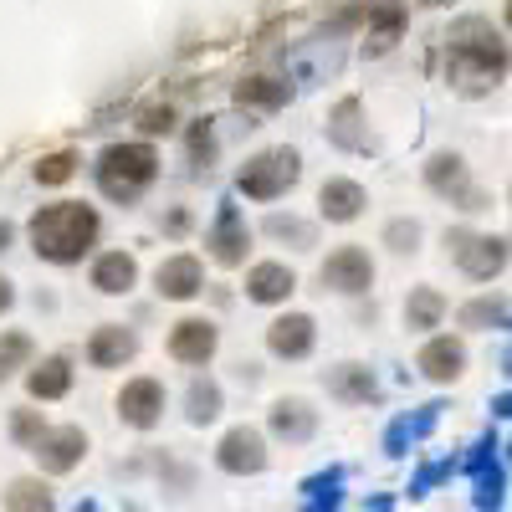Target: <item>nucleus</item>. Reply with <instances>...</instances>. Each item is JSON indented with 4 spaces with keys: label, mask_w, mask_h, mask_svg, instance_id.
Returning <instances> with one entry per match:
<instances>
[{
    "label": "nucleus",
    "mask_w": 512,
    "mask_h": 512,
    "mask_svg": "<svg viewBox=\"0 0 512 512\" xmlns=\"http://www.w3.org/2000/svg\"><path fill=\"white\" fill-rule=\"evenodd\" d=\"M507 67H512V47L487 16H461L446 31V82L461 98H482L502 88Z\"/></svg>",
    "instance_id": "obj_1"
},
{
    "label": "nucleus",
    "mask_w": 512,
    "mask_h": 512,
    "mask_svg": "<svg viewBox=\"0 0 512 512\" xmlns=\"http://www.w3.org/2000/svg\"><path fill=\"white\" fill-rule=\"evenodd\" d=\"M26 236H31V251L41 256V262L77 267L82 256H93V246L103 236V216L93 205H82V200H57V205L36 210Z\"/></svg>",
    "instance_id": "obj_2"
},
{
    "label": "nucleus",
    "mask_w": 512,
    "mask_h": 512,
    "mask_svg": "<svg viewBox=\"0 0 512 512\" xmlns=\"http://www.w3.org/2000/svg\"><path fill=\"white\" fill-rule=\"evenodd\" d=\"M159 180V154L154 144H108L98 154V190L118 205H134Z\"/></svg>",
    "instance_id": "obj_3"
},
{
    "label": "nucleus",
    "mask_w": 512,
    "mask_h": 512,
    "mask_svg": "<svg viewBox=\"0 0 512 512\" xmlns=\"http://www.w3.org/2000/svg\"><path fill=\"white\" fill-rule=\"evenodd\" d=\"M297 180H303V154L287 149V144H277V149H262V154H251V159L241 164L236 190H241L246 200H256V205H272V200H282Z\"/></svg>",
    "instance_id": "obj_4"
},
{
    "label": "nucleus",
    "mask_w": 512,
    "mask_h": 512,
    "mask_svg": "<svg viewBox=\"0 0 512 512\" xmlns=\"http://www.w3.org/2000/svg\"><path fill=\"white\" fill-rule=\"evenodd\" d=\"M446 256L456 262V272H461V277H472V282H492V277H502V272H507V262H512V241L487 236V231H466V226H456V231H446Z\"/></svg>",
    "instance_id": "obj_5"
},
{
    "label": "nucleus",
    "mask_w": 512,
    "mask_h": 512,
    "mask_svg": "<svg viewBox=\"0 0 512 512\" xmlns=\"http://www.w3.org/2000/svg\"><path fill=\"white\" fill-rule=\"evenodd\" d=\"M164 384L154 374H134V379H123V390L113 395V415L128 425V431H154V425L164 420Z\"/></svg>",
    "instance_id": "obj_6"
},
{
    "label": "nucleus",
    "mask_w": 512,
    "mask_h": 512,
    "mask_svg": "<svg viewBox=\"0 0 512 512\" xmlns=\"http://www.w3.org/2000/svg\"><path fill=\"white\" fill-rule=\"evenodd\" d=\"M267 431H256V425H231V431L216 441V466L226 477H262L267 472Z\"/></svg>",
    "instance_id": "obj_7"
},
{
    "label": "nucleus",
    "mask_w": 512,
    "mask_h": 512,
    "mask_svg": "<svg viewBox=\"0 0 512 512\" xmlns=\"http://www.w3.org/2000/svg\"><path fill=\"white\" fill-rule=\"evenodd\" d=\"M205 256L216 267H246V256H251V226H246V216H241V205H221L216 210V221H210V231H205Z\"/></svg>",
    "instance_id": "obj_8"
},
{
    "label": "nucleus",
    "mask_w": 512,
    "mask_h": 512,
    "mask_svg": "<svg viewBox=\"0 0 512 512\" xmlns=\"http://www.w3.org/2000/svg\"><path fill=\"white\" fill-rule=\"evenodd\" d=\"M31 456H36L41 477H67L82 466V456H88V431H82V425H47V436L31 446Z\"/></svg>",
    "instance_id": "obj_9"
},
{
    "label": "nucleus",
    "mask_w": 512,
    "mask_h": 512,
    "mask_svg": "<svg viewBox=\"0 0 512 512\" xmlns=\"http://www.w3.org/2000/svg\"><path fill=\"white\" fill-rule=\"evenodd\" d=\"M318 277H323V287L338 292V297H359V292L374 287V256H369L364 246H333V251L323 256Z\"/></svg>",
    "instance_id": "obj_10"
},
{
    "label": "nucleus",
    "mask_w": 512,
    "mask_h": 512,
    "mask_svg": "<svg viewBox=\"0 0 512 512\" xmlns=\"http://www.w3.org/2000/svg\"><path fill=\"white\" fill-rule=\"evenodd\" d=\"M425 185H431L441 200L461 205L466 216H477V210H487V195L472 185V175H466V159H461V154H436L431 164H425Z\"/></svg>",
    "instance_id": "obj_11"
},
{
    "label": "nucleus",
    "mask_w": 512,
    "mask_h": 512,
    "mask_svg": "<svg viewBox=\"0 0 512 512\" xmlns=\"http://www.w3.org/2000/svg\"><path fill=\"white\" fill-rule=\"evenodd\" d=\"M164 349H169V359L185 364V369H205L210 359H216V349H221V328L210 318H180L175 328H169Z\"/></svg>",
    "instance_id": "obj_12"
},
{
    "label": "nucleus",
    "mask_w": 512,
    "mask_h": 512,
    "mask_svg": "<svg viewBox=\"0 0 512 512\" xmlns=\"http://www.w3.org/2000/svg\"><path fill=\"white\" fill-rule=\"evenodd\" d=\"M154 292L169 297V303H190V297L205 292V262L190 251H175L154 267Z\"/></svg>",
    "instance_id": "obj_13"
},
{
    "label": "nucleus",
    "mask_w": 512,
    "mask_h": 512,
    "mask_svg": "<svg viewBox=\"0 0 512 512\" xmlns=\"http://www.w3.org/2000/svg\"><path fill=\"white\" fill-rule=\"evenodd\" d=\"M313 344H318V323H313L308 313H282V318L267 323V354H272V359L297 364V359L313 354Z\"/></svg>",
    "instance_id": "obj_14"
},
{
    "label": "nucleus",
    "mask_w": 512,
    "mask_h": 512,
    "mask_svg": "<svg viewBox=\"0 0 512 512\" xmlns=\"http://www.w3.org/2000/svg\"><path fill=\"white\" fill-rule=\"evenodd\" d=\"M82 354H88L93 369H123L139 359V333L123 328V323H103L88 333V344H82Z\"/></svg>",
    "instance_id": "obj_15"
},
{
    "label": "nucleus",
    "mask_w": 512,
    "mask_h": 512,
    "mask_svg": "<svg viewBox=\"0 0 512 512\" xmlns=\"http://www.w3.org/2000/svg\"><path fill=\"white\" fill-rule=\"evenodd\" d=\"M72 379H77V369H72V359H67V354L31 359V369H26V395H31V400H41V405L67 400V395H72Z\"/></svg>",
    "instance_id": "obj_16"
},
{
    "label": "nucleus",
    "mask_w": 512,
    "mask_h": 512,
    "mask_svg": "<svg viewBox=\"0 0 512 512\" xmlns=\"http://www.w3.org/2000/svg\"><path fill=\"white\" fill-rule=\"evenodd\" d=\"M415 369L431 379V384H456L466 374V344H461V338H451V333H436L431 344L420 349Z\"/></svg>",
    "instance_id": "obj_17"
},
{
    "label": "nucleus",
    "mask_w": 512,
    "mask_h": 512,
    "mask_svg": "<svg viewBox=\"0 0 512 512\" xmlns=\"http://www.w3.org/2000/svg\"><path fill=\"white\" fill-rule=\"evenodd\" d=\"M267 431L277 436V441H287V446H303V441H313V431H318V410L308 405V400H277L272 410H267Z\"/></svg>",
    "instance_id": "obj_18"
},
{
    "label": "nucleus",
    "mask_w": 512,
    "mask_h": 512,
    "mask_svg": "<svg viewBox=\"0 0 512 512\" xmlns=\"http://www.w3.org/2000/svg\"><path fill=\"white\" fill-rule=\"evenodd\" d=\"M364 205H369L364 185H359V180H344V175L323 180V190H318V210H323V221H333V226L359 221V216H364Z\"/></svg>",
    "instance_id": "obj_19"
},
{
    "label": "nucleus",
    "mask_w": 512,
    "mask_h": 512,
    "mask_svg": "<svg viewBox=\"0 0 512 512\" xmlns=\"http://www.w3.org/2000/svg\"><path fill=\"white\" fill-rule=\"evenodd\" d=\"M292 292H297V277H292L287 262H256L246 272V297H251V303H262V308H282Z\"/></svg>",
    "instance_id": "obj_20"
},
{
    "label": "nucleus",
    "mask_w": 512,
    "mask_h": 512,
    "mask_svg": "<svg viewBox=\"0 0 512 512\" xmlns=\"http://www.w3.org/2000/svg\"><path fill=\"white\" fill-rule=\"evenodd\" d=\"M405 31V6L400 0H369V26H364V52L384 57Z\"/></svg>",
    "instance_id": "obj_21"
},
{
    "label": "nucleus",
    "mask_w": 512,
    "mask_h": 512,
    "mask_svg": "<svg viewBox=\"0 0 512 512\" xmlns=\"http://www.w3.org/2000/svg\"><path fill=\"white\" fill-rule=\"evenodd\" d=\"M287 98H292V82L287 77H272V72H256V77H241L236 82V103L251 108V113H277Z\"/></svg>",
    "instance_id": "obj_22"
},
{
    "label": "nucleus",
    "mask_w": 512,
    "mask_h": 512,
    "mask_svg": "<svg viewBox=\"0 0 512 512\" xmlns=\"http://www.w3.org/2000/svg\"><path fill=\"white\" fill-rule=\"evenodd\" d=\"M328 395L344 405H369V400H379V379L364 364H338V369H328Z\"/></svg>",
    "instance_id": "obj_23"
},
{
    "label": "nucleus",
    "mask_w": 512,
    "mask_h": 512,
    "mask_svg": "<svg viewBox=\"0 0 512 512\" xmlns=\"http://www.w3.org/2000/svg\"><path fill=\"white\" fill-rule=\"evenodd\" d=\"M139 282V262L128 251H103L98 262H93V287L103 297H118V292H134Z\"/></svg>",
    "instance_id": "obj_24"
},
{
    "label": "nucleus",
    "mask_w": 512,
    "mask_h": 512,
    "mask_svg": "<svg viewBox=\"0 0 512 512\" xmlns=\"http://www.w3.org/2000/svg\"><path fill=\"white\" fill-rule=\"evenodd\" d=\"M328 139L338 149H369V128H364V103L359 98H344L328 113Z\"/></svg>",
    "instance_id": "obj_25"
},
{
    "label": "nucleus",
    "mask_w": 512,
    "mask_h": 512,
    "mask_svg": "<svg viewBox=\"0 0 512 512\" xmlns=\"http://www.w3.org/2000/svg\"><path fill=\"white\" fill-rule=\"evenodd\" d=\"M221 410H226V390L210 374H195L190 395H185V420L190 425H210V420H221Z\"/></svg>",
    "instance_id": "obj_26"
},
{
    "label": "nucleus",
    "mask_w": 512,
    "mask_h": 512,
    "mask_svg": "<svg viewBox=\"0 0 512 512\" xmlns=\"http://www.w3.org/2000/svg\"><path fill=\"white\" fill-rule=\"evenodd\" d=\"M0 512H52V487L47 477H16L6 487V497H0Z\"/></svg>",
    "instance_id": "obj_27"
},
{
    "label": "nucleus",
    "mask_w": 512,
    "mask_h": 512,
    "mask_svg": "<svg viewBox=\"0 0 512 512\" xmlns=\"http://www.w3.org/2000/svg\"><path fill=\"white\" fill-rule=\"evenodd\" d=\"M441 318H446V297L436 287H415L405 297V328L410 333H431V328H441Z\"/></svg>",
    "instance_id": "obj_28"
},
{
    "label": "nucleus",
    "mask_w": 512,
    "mask_h": 512,
    "mask_svg": "<svg viewBox=\"0 0 512 512\" xmlns=\"http://www.w3.org/2000/svg\"><path fill=\"white\" fill-rule=\"evenodd\" d=\"M47 425H52V420L41 415L36 405H16V410H11V441H16L21 451H31L41 436H47Z\"/></svg>",
    "instance_id": "obj_29"
},
{
    "label": "nucleus",
    "mask_w": 512,
    "mask_h": 512,
    "mask_svg": "<svg viewBox=\"0 0 512 512\" xmlns=\"http://www.w3.org/2000/svg\"><path fill=\"white\" fill-rule=\"evenodd\" d=\"M185 149H190V169H195V175H200V169H210V159H216V128H210V118H195L190 123Z\"/></svg>",
    "instance_id": "obj_30"
},
{
    "label": "nucleus",
    "mask_w": 512,
    "mask_h": 512,
    "mask_svg": "<svg viewBox=\"0 0 512 512\" xmlns=\"http://www.w3.org/2000/svg\"><path fill=\"white\" fill-rule=\"evenodd\" d=\"M502 318H507V303H502V297H472V303L456 313L461 328H497Z\"/></svg>",
    "instance_id": "obj_31"
},
{
    "label": "nucleus",
    "mask_w": 512,
    "mask_h": 512,
    "mask_svg": "<svg viewBox=\"0 0 512 512\" xmlns=\"http://www.w3.org/2000/svg\"><path fill=\"white\" fill-rule=\"evenodd\" d=\"M77 154L72 149H57V154H47V159H36V185H67L72 175H77Z\"/></svg>",
    "instance_id": "obj_32"
},
{
    "label": "nucleus",
    "mask_w": 512,
    "mask_h": 512,
    "mask_svg": "<svg viewBox=\"0 0 512 512\" xmlns=\"http://www.w3.org/2000/svg\"><path fill=\"white\" fill-rule=\"evenodd\" d=\"M31 359H36L31 333H21V328L0 333V364H6V369H31Z\"/></svg>",
    "instance_id": "obj_33"
},
{
    "label": "nucleus",
    "mask_w": 512,
    "mask_h": 512,
    "mask_svg": "<svg viewBox=\"0 0 512 512\" xmlns=\"http://www.w3.org/2000/svg\"><path fill=\"white\" fill-rule=\"evenodd\" d=\"M267 236L292 241V251H308L313 246V226L303 216H267Z\"/></svg>",
    "instance_id": "obj_34"
},
{
    "label": "nucleus",
    "mask_w": 512,
    "mask_h": 512,
    "mask_svg": "<svg viewBox=\"0 0 512 512\" xmlns=\"http://www.w3.org/2000/svg\"><path fill=\"white\" fill-rule=\"evenodd\" d=\"M175 108H169V103H154V108H144L139 113V134L144 139H159V134H175Z\"/></svg>",
    "instance_id": "obj_35"
},
{
    "label": "nucleus",
    "mask_w": 512,
    "mask_h": 512,
    "mask_svg": "<svg viewBox=\"0 0 512 512\" xmlns=\"http://www.w3.org/2000/svg\"><path fill=\"white\" fill-rule=\"evenodd\" d=\"M384 246L400 251V256H410V251L420 246V221H390V226H384Z\"/></svg>",
    "instance_id": "obj_36"
},
{
    "label": "nucleus",
    "mask_w": 512,
    "mask_h": 512,
    "mask_svg": "<svg viewBox=\"0 0 512 512\" xmlns=\"http://www.w3.org/2000/svg\"><path fill=\"white\" fill-rule=\"evenodd\" d=\"M159 226H164L169 236H185V231H190V210H185V205H175L169 216H159Z\"/></svg>",
    "instance_id": "obj_37"
},
{
    "label": "nucleus",
    "mask_w": 512,
    "mask_h": 512,
    "mask_svg": "<svg viewBox=\"0 0 512 512\" xmlns=\"http://www.w3.org/2000/svg\"><path fill=\"white\" fill-rule=\"evenodd\" d=\"M11 303H16V282H11V277H0V318L11 313Z\"/></svg>",
    "instance_id": "obj_38"
},
{
    "label": "nucleus",
    "mask_w": 512,
    "mask_h": 512,
    "mask_svg": "<svg viewBox=\"0 0 512 512\" xmlns=\"http://www.w3.org/2000/svg\"><path fill=\"white\" fill-rule=\"evenodd\" d=\"M11 236H16V231H11L6 221H0V251H6V246H11Z\"/></svg>",
    "instance_id": "obj_39"
},
{
    "label": "nucleus",
    "mask_w": 512,
    "mask_h": 512,
    "mask_svg": "<svg viewBox=\"0 0 512 512\" xmlns=\"http://www.w3.org/2000/svg\"><path fill=\"white\" fill-rule=\"evenodd\" d=\"M11 374H16V369H6V364H0V384H6V379H11Z\"/></svg>",
    "instance_id": "obj_40"
},
{
    "label": "nucleus",
    "mask_w": 512,
    "mask_h": 512,
    "mask_svg": "<svg viewBox=\"0 0 512 512\" xmlns=\"http://www.w3.org/2000/svg\"><path fill=\"white\" fill-rule=\"evenodd\" d=\"M420 6H451V0H420Z\"/></svg>",
    "instance_id": "obj_41"
},
{
    "label": "nucleus",
    "mask_w": 512,
    "mask_h": 512,
    "mask_svg": "<svg viewBox=\"0 0 512 512\" xmlns=\"http://www.w3.org/2000/svg\"><path fill=\"white\" fill-rule=\"evenodd\" d=\"M507 26H512V0H507Z\"/></svg>",
    "instance_id": "obj_42"
},
{
    "label": "nucleus",
    "mask_w": 512,
    "mask_h": 512,
    "mask_svg": "<svg viewBox=\"0 0 512 512\" xmlns=\"http://www.w3.org/2000/svg\"><path fill=\"white\" fill-rule=\"evenodd\" d=\"M507 200H512V190H507Z\"/></svg>",
    "instance_id": "obj_43"
}]
</instances>
